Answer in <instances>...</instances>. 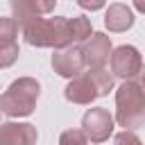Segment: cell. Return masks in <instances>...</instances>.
<instances>
[{"label": "cell", "mask_w": 145, "mask_h": 145, "mask_svg": "<svg viewBox=\"0 0 145 145\" xmlns=\"http://www.w3.org/2000/svg\"><path fill=\"white\" fill-rule=\"evenodd\" d=\"M111 72L122 82H131L143 72V57L134 45H118L111 54Z\"/></svg>", "instance_id": "5"}, {"label": "cell", "mask_w": 145, "mask_h": 145, "mask_svg": "<svg viewBox=\"0 0 145 145\" xmlns=\"http://www.w3.org/2000/svg\"><path fill=\"white\" fill-rule=\"evenodd\" d=\"M39 138L36 127L29 122H5L0 125V145H34Z\"/></svg>", "instance_id": "9"}, {"label": "cell", "mask_w": 145, "mask_h": 145, "mask_svg": "<svg viewBox=\"0 0 145 145\" xmlns=\"http://www.w3.org/2000/svg\"><path fill=\"white\" fill-rule=\"evenodd\" d=\"M18 29L20 25L16 18H0V45H14Z\"/></svg>", "instance_id": "12"}, {"label": "cell", "mask_w": 145, "mask_h": 145, "mask_svg": "<svg viewBox=\"0 0 145 145\" xmlns=\"http://www.w3.org/2000/svg\"><path fill=\"white\" fill-rule=\"evenodd\" d=\"M140 86H143V91H145V66H143V72H140Z\"/></svg>", "instance_id": "18"}, {"label": "cell", "mask_w": 145, "mask_h": 145, "mask_svg": "<svg viewBox=\"0 0 145 145\" xmlns=\"http://www.w3.org/2000/svg\"><path fill=\"white\" fill-rule=\"evenodd\" d=\"M113 72H109L106 68H97L88 72L77 75L75 79H70L63 88V95L68 102L72 104H91L102 95H109V91L113 88Z\"/></svg>", "instance_id": "2"}, {"label": "cell", "mask_w": 145, "mask_h": 145, "mask_svg": "<svg viewBox=\"0 0 145 145\" xmlns=\"http://www.w3.org/2000/svg\"><path fill=\"white\" fill-rule=\"evenodd\" d=\"M52 68L57 75L75 79L77 75L84 72L86 68V57H84V45H68L61 50H54L52 54Z\"/></svg>", "instance_id": "6"}, {"label": "cell", "mask_w": 145, "mask_h": 145, "mask_svg": "<svg viewBox=\"0 0 145 145\" xmlns=\"http://www.w3.org/2000/svg\"><path fill=\"white\" fill-rule=\"evenodd\" d=\"M131 2H134V9H136V11L145 14V0H131Z\"/></svg>", "instance_id": "17"}, {"label": "cell", "mask_w": 145, "mask_h": 145, "mask_svg": "<svg viewBox=\"0 0 145 145\" xmlns=\"http://www.w3.org/2000/svg\"><path fill=\"white\" fill-rule=\"evenodd\" d=\"M16 59H18V43H14V45H0V66L2 68H9Z\"/></svg>", "instance_id": "14"}, {"label": "cell", "mask_w": 145, "mask_h": 145, "mask_svg": "<svg viewBox=\"0 0 145 145\" xmlns=\"http://www.w3.org/2000/svg\"><path fill=\"white\" fill-rule=\"evenodd\" d=\"M59 145H88V136L84 129H66L59 136Z\"/></svg>", "instance_id": "13"}, {"label": "cell", "mask_w": 145, "mask_h": 145, "mask_svg": "<svg viewBox=\"0 0 145 145\" xmlns=\"http://www.w3.org/2000/svg\"><path fill=\"white\" fill-rule=\"evenodd\" d=\"M116 122L129 131L145 125V91L134 79L122 82L116 91Z\"/></svg>", "instance_id": "3"}, {"label": "cell", "mask_w": 145, "mask_h": 145, "mask_svg": "<svg viewBox=\"0 0 145 145\" xmlns=\"http://www.w3.org/2000/svg\"><path fill=\"white\" fill-rule=\"evenodd\" d=\"M113 48H111V36H106L104 32H93V36L84 43V57H86V66L91 70L104 68V63L111 59Z\"/></svg>", "instance_id": "8"}, {"label": "cell", "mask_w": 145, "mask_h": 145, "mask_svg": "<svg viewBox=\"0 0 145 145\" xmlns=\"http://www.w3.org/2000/svg\"><path fill=\"white\" fill-rule=\"evenodd\" d=\"M82 129L91 143H104L113 134V116L104 106H93L82 118Z\"/></svg>", "instance_id": "7"}, {"label": "cell", "mask_w": 145, "mask_h": 145, "mask_svg": "<svg viewBox=\"0 0 145 145\" xmlns=\"http://www.w3.org/2000/svg\"><path fill=\"white\" fill-rule=\"evenodd\" d=\"M39 95H41V84L34 77H18L2 93V97H0V111L7 118L32 116Z\"/></svg>", "instance_id": "4"}, {"label": "cell", "mask_w": 145, "mask_h": 145, "mask_svg": "<svg viewBox=\"0 0 145 145\" xmlns=\"http://www.w3.org/2000/svg\"><path fill=\"white\" fill-rule=\"evenodd\" d=\"M57 0H11V18L18 20V25H23L29 18L36 16H45L50 11H54Z\"/></svg>", "instance_id": "10"}, {"label": "cell", "mask_w": 145, "mask_h": 145, "mask_svg": "<svg viewBox=\"0 0 145 145\" xmlns=\"http://www.w3.org/2000/svg\"><path fill=\"white\" fill-rule=\"evenodd\" d=\"M134 25V11L122 5V2H113L109 5L106 14H104V27L109 32H127Z\"/></svg>", "instance_id": "11"}, {"label": "cell", "mask_w": 145, "mask_h": 145, "mask_svg": "<svg viewBox=\"0 0 145 145\" xmlns=\"http://www.w3.org/2000/svg\"><path fill=\"white\" fill-rule=\"evenodd\" d=\"M113 143H116V145H143V140H140L134 131H129V129L118 131L116 138H113Z\"/></svg>", "instance_id": "15"}, {"label": "cell", "mask_w": 145, "mask_h": 145, "mask_svg": "<svg viewBox=\"0 0 145 145\" xmlns=\"http://www.w3.org/2000/svg\"><path fill=\"white\" fill-rule=\"evenodd\" d=\"M20 34L27 45L34 48H68V45H82L93 36V25L86 16H54V18H29L20 25Z\"/></svg>", "instance_id": "1"}, {"label": "cell", "mask_w": 145, "mask_h": 145, "mask_svg": "<svg viewBox=\"0 0 145 145\" xmlns=\"http://www.w3.org/2000/svg\"><path fill=\"white\" fill-rule=\"evenodd\" d=\"M104 2L106 0H77V5L82 9H86V11H97V9L104 7Z\"/></svg>", "instance_id": "16"}]
</instances>
